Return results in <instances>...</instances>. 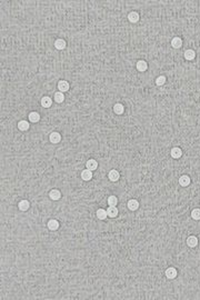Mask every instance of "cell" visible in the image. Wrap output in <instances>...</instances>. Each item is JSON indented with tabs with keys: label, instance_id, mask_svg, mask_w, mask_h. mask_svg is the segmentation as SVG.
<instances>
[{
	"label": "cell",
	"instance_id": "6da1fadb",
	"mask_svg": "<svg viewBox=\"0 0 200 300\" xmlns=\"http://www.w3.org/2000/svg\"><path fill=\"white\" fill-rule=\"evenodd\" d=\"M165 275H166V277L168 278V279H175L178 275L177 269H176V268H173V267H170V268H168V269L166 270Z\"/></svg>",
	"mask_w": 200,
	"mask_h": 300
},
{
	"label": "cell",
	"instance_id": "7a4b0ae2",
	"mask_svg": "<svg viewBox=\"0 0 200 300\" xmlns=\"http://www.w3.org/2000/svg\"><path fill=\"white\" fill-rule=\"evenodd\" d=\"M49 140L52 144H58L61 140V135L59 132H51L49 136Z\"/></svg>",
	"mask_w": 200,
	"mask_h": 300
},
{
	"label": "cell",
	"instance_id": "3957f363",
	"mask_svg": "<svg viewBox=\"0 0 200 300\" xmlns=\"http://www.w3.org/2000/svg\"><path fill=\"white\" fill-rule=\"evenodd\" d=\"M58 89L60 92H65V91H68L69 90V83L67 82L66 80H61L58 82Z\"/></svg>",
	"mask_w": 200,
	"mask_h": 300
},
{
	"label": "cell",
	"instance_id": "277c9868",
	"mask_svg": "<svg viewBox=\"0 0 200 300\" xmlns=\"http://www.w3.org/2000/svg\"><path fill=\"white\" fill-rule=\"evenodd\" d=\"M107 213L110 218H115L118 216V209L116 208V206H109V208L107 209Z\"/></svg>",
	"mask_w": 200,
	"mask_h": 300
},
{
	"label": "cell",
	"instance_id": "5b68a950",
	"mask_svg": "<svg viewBox=\"0 0 200 300\" xmlns=\"http://www.w3.org/2000/svg\"><path fill=\"white\" fill-rule=\"evenodd\" d=\"M86 166H87V169L91 170V171H94V170H96V169L98 168V162L94 160V159H90V160L87 161Z\"/></svg>",
	"mask_w": 200,
	"mask_h": 300
},
{
	"label": "cell",
	"instance_id": "8992f818",
	"mask_svg": "<svg viewBox=\"0 0 200 300\" xmlns=\"http://www.w3.org/2000/svg\"><path fill=\"white\" fill-rule=\"evenodd\" d=\"M181 156H182V150L180 149V148L175 147V148H172L171 149V157L172 158H175V159H179Z\"/></svg>",
	"mask_w": 200,
	"mask_h": 300
},
{
	"label": "cell",
	"instance_id": "52a82bcc",
	"mask_svg": "<svg viewBox=\"0 0 200 300\" xmlns=\"http://www.w3.org/2000/svg\"><path fill=\"white\" fill-rule=\"evenodd\" d=\"M128 208H129L130 210H132V211L137 210V209L139 208V202H138V200H136V199L129 200V201H128Z\"/></svg>",
	"mask_w": 200,
	"mask_h": 300
},
{
	"label": "cell",
	"instance_id": "ba28073f",
	"mask_svg": "<svg viewBox=\"0 0 200 300\" xmlns=\"http://www.w3.org/2000/svg\"><path fill=\"white\" fill-rule=\"evenodd\" d=\"M171 46L175 48V49H179L181 46H182V40L179 37H175V38L171 40Z\"/></svg>",
	"mask_w": 200,
	"mask_h": 300
},
{
	"label": "cell",
	"instance_id": "9c48e42d",
	"mask_svg": "<svg viewBox=\"0 0 200 300\" xmlns=\"http://www.w3.org/2000/svg\"><path fill=\"white\" fill-rule=\"evenodd\" d=\"M81 178H82V180H85V181H89V180L92 178V171L89 170V169L83 170V171L81 172Z\"/></svg>",
	"mask_w": 200,
	"mask_h": 300
},
{
	"label": "cell",
	"instance_id": "30bf717a",
	"mask_svg": "<svg viewBox=\"0 0 200 300\" xmlns=\"http://www.w3.org/2000/svg\"><path fill=\"white\" fill-rule=\"evenodd\" d=\"M49 197H50V199H52V200H59L61 198L60 191L57 190V189H54V190H51L49 192Z\"/></svg>",
	"mask_w": 200,
	"mask_h": 300
},
{
	"label": "cell",
	"instance_id": "8fae6325",
	"mask_svg": "<svg viewBox=\"0 0 200 300\" xmlns=\"http://www.w3.org/2000/svg\"><path fill=\"white\" fill-rule=\"evenodd\" d=\"M147 68H148V65H147V62L144 60H139L137 62V70L140 72H144L147 70Z\"/></svg>",
	"mask_w": 200,
	"mask_h": 300
},
{
	"label": "cell",
	"instance_id": "7c38bea8",
	"mask_svg": "<svg viewBox=\"0 0 200 300\" xmlns=\"http://www.w3.org/2000/svg\"><path fill=\"white\" fill-rule=\"evenodd\" d=\"M187 244H188L189 247H191V248L196 247V246L198 244V239H197V237H194V236L188 237V238H187Z\"/></svg>",
	"mask_w": 200,
	"mask_h": 300
},
{
	"label": "cell",
	"instance_id": "4fadbf2b",
	"mask_svg": "<svg viewBox=\"0 0 200 300\" xmlns=\"http://www.w3.org/2000/svg\"><path fill=\"white\" fill-rule=\"evenodd\" d=\"M55 47L58 50H62L66 48V41L63 39H57L55 41Z\"/></svg>",
	"mask_w": 200,
	"mask_h": 300
},
{
	"label": "cell",
	"instance_id": "5bb4252c",
	"mask_svg": "<svg viewBox=\"0 0 200 300\" xmlns=\"http://www.w3.org/2000/svg\"><path fill=\"white\" fill-rule=\"evenodd\" d=\"M179 183H180V186H182V187H187L189 186V183H190V178L188 176H181V177L179 178Z\"/></svg>",
	"mask_w": 200,
	"mask_h": 300
},
{
	"label": "cell",
	"instance_id": "9a60e30c",
	"mask_svg": "<svg viewBox=\"0 0 200 300\" xmlns=\"http://www.w3.org/2000/svg\"><path fill=\"white\" fill-rule=\"evenodd\" d=\"M128 19H129V21L132 22V23H136V22H138V20H139L138 12H135V11L130 12V13L128 15Z\"/></svg>",
	"mask_w": 200,
	"mask_h": 300
},
{
	"label": "cell",
	"instance_id": "2e32d148",
	"mask_svg": "<svg viewBox=\"0 0 200 300\" xmlns=\"http://www.w3.org/2000/svg\"><path fill=\"white\" fill-rule=\"evenodd\" d=\"M47 226L49 228L50 230H57L58 228H59V222L55 220V219H52V220H49L48 223H47Z\"/></svg>",
	"mask_w": 200,
	"mask_h": 300
},
{
	"label": "cell",
	"instance_id": "e0dca14e",
	"mask_svg": "<svg viewBox=\"0 0 200 300\" xmlns=\"http://www.w3.org/2000/svg\"><path fill=\"white\" fill-rule=\"evenodd\" d=\"M108 177L110 179L111 181H117L119 177H120V175H119V172L117 171V170H111L109 173H108Z\"/></svg>",
	"mask_w": 200,
	"mask_h": 300
},
{
	"label": "cell",
	"instance_id": "ac0fdd59",
	"mask_svg": "<svg viewBox=\"0 0 200 300\" xmlns=\"http://www.w3.org/2000/svg\"><path fill=\"white\" fill-rule=\"evenodd\" d=\"M194 57H196V52H194V50L188 49L185 51V58H186L187 60H194Z\"/></svg>",
	"mask_w": 200,
	"mask_h": 300
},
{
	"label": "cell",
	"instance_id": "d6986e66",
	"mask_svg": "<svg viewBox=\"0 0 200 300\" xmlns=\"http://www.w3.org/2000/svg\"><path fill=\"white\" fill-rule=\"evenodd\" d=\"M29 207H30V204H29L28 200H21L19 202V209L21 211H27L29 209Z\"/></svg>",
	"mask_w": 200,
	"mask_h": 300
},
{
	"label": "cell",
	"instance_id": "ffe728a7",
	"mask_svg": "<svg viewBox=\"0 0 200 300\" xmlns=\"http://www.w3.org/2000/svg\"><path fill=\"white\" fill-rule=\"evenodd\" d=\"M29 120L33 123H36V122H38L40 120V115H39L38 112H36V111H33L31 112L30 115H29Z\"/></svg>",
	"mask_w": 200,
	"mask_h": 300
},
{
	"label": "cell",
	"instance_id": "44dd1931",
	"mask_svg": "<svg viewBox=\"0 0 200 300\" xmlns=\"http://www.w3.org/2000/svg\"><path fill=\"white\" fill-rule=\"evenodd\" d=\"M113 111L116 112L117 115H122L123 111H125V107L121 104H116V105L113 106Z\"/></svg>",
	"mask_w": 200,
	"mask_h": 300
},
{
	"label": "cell",
	"instance_id": "7402d4cb",
	"mask_svg": "<svg viewBox=\"0 0 200 300\" xmlns=\"http://www.w3.org/2000/svg\"><path fill=\"white\" fill-rule=\"evenodd\" d=\"M18 128H19V130H21V131H26L29 129V122L26 121V120H21V121H19L18 123Z\"/></svg>",
	"mask_w": 200,
	"mask_h": 300
},
{
	"label": "cell",
	"instance_id": "603a6c76",
	"mask_svg": "<svg viewBox=\"0 0 200 300\" xmlns=\"http://www.w3.org/2000/svg\"><path fill=\"white\" fill-rule=\"evenodd\" d=\"M51 105H52V100L50 99L49 97H44L41 99V106L44 107V108H49Z\"/></svg>",
	"mask_w": 200,
	"mask_h": 300
},
{
	"label": "cell",
	"instance_id": "cb8c5ba5",
	"mask_svg": "<svg viewBox=\"0 0 200 300\" xmlns=\"http://www.w3.org/2000/svg\"><path fill=\"white\" fill-rule=\"evenodd\" d=\"M97 217L99 218L100 220H105L106 218L108 217L107 210H105V209H98V210H97Z\"/></svg>",
	"mask_w": 200,
	"mask_h": 300
},
{
	"label": "cell",
	"instance_id": "d4e9b609",
	"mask_svg": "<svg viewBox=\"0 0 200 300\" xmlns=\"http://www.w3.org/2000/svg\"><path fill=\"white\" fill-rule=\"evenodd\" d=\"M55 101L57 102V104H61V102H63V100H65V96H63V94L62 92H56L55 94Z\"/></svg>",
	"mask_w": 200,
	"mask_h": 300
},
{
	"label": "cell",
	"instance_id": "484cf974",
	"mask_svg": "<svg viewBox=\"0 0 200 300\" xmlns=\"http://www.w3.org/2000/svg\"><path fill=\"white\" fill-rule=\"evenodd\" d=\"M191 218L194 219V220H200V209L196 208V209L191 211Z\"/></svg>",
	"mask_w": 200,
	"mask_h": 300
},
{
	"label": "cell",
	"instance_id": "4316f807",
	"mask_svg": "<svg viewBox=\"0 0 200 300\" xmlns=\"http://www.w3.org/2000/svg\"><path fill=\"white\" fill-rule=\"evenodd\" d=\"M166 82V77L165 76H159V77L156 79V85L157 86H162Z\"/></svg>",
	"mask_w": 200,
	"mask_h": 300
},
{
	"label": "cell",
	"instance_id": "83f0119b",
	"mask_svg": "<svg viewBox=\"0 0 200 300\" xmlns=\"http://www.w3.org/2000/svg\"><path fill=\"white\" fill-rule=\"evenodd\" d=\"M108 204H109V206H117L118 199H117L116 196H110V197L108 198Z\"/></svg>",
	"mask_w": 200,
	"mask_h": 300
}]
</instances>
